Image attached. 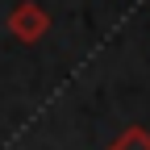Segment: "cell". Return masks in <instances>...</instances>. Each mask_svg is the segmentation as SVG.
<instances>
[{"label":"cell","mask_w":150,"mask_h":150,"mask_svg":"<svg viewBox=\"0 0 150 150\" xmlns=\"http://www.w3.org/2000/svg\"><path fill=\"white\" fill-rule=\"evenodd\" d=\"M13 29L21 33V38H38L46 29V17H42V8H33V4H21L13 13Z\"/></svg>","instance_id":"cell-1"}]
</instances>
